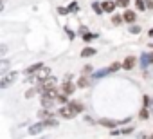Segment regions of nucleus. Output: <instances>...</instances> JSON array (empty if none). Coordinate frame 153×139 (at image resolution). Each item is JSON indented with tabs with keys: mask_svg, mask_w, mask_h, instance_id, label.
I'll use <instances>...</instances> for the list:
<instances>
[{
	"mask_svg": "<svg viewBox=\"0 0 153 139\" xmlns=\"http://www.w3.org/2000/svg\"><path fill=\"white\" fill-rule=\"evenodd\" d=\"M54 126H58V121L51 117V119H42V121L31 125L27 132H29V135H38V134H42L45 128H54Z\"/></svg>",
	"mask_w": 153,
	"mask_h": 139,
	"instance_id": "1",
	"label": "nucleus"
},
{
	"mask_svg": "<svg viewBox=\"0 0 153 139\" xmlns=\"http://www.w3.org/2000/svg\"><path fill=\"white\" fill-rule=\"evenodd\" d=\"M16 72H9V74H4L2 76V80H0V89H2V90H6L7 87H11L15 81H16Z\"/></svg>",
	"mask_w": 153,
	"mask_h": 139,
	"instance_id": "2",
	"label": "nucleus"
},
{
	"mask_svg": "<svg viewBox=\"0 0 153 139\" xmlns=\"http://www.w3.org/2000/svg\"><path fill=\"white\" fill-rule=\"evenodd\" d=\"M56 85V78L54 76H51V78H47L45 81H40V85H38V92H47V90H51V89H56L54 87Z\"/></svg>",
	"mask_w": 153,
	"mask_h": 139,
	"instance_id": "3",
	"label": "nucleus"
},
{
	"mask_svg": "<svg viewBox=\"0 0 153 139\" xmlns=\"http://www.w3.org/2000/svg\"><path fill=\"white\" fill-rule=\"evenodd\" d=\"M76 89H78V83L63 81V85H61V94H65V96H72V94L76 92Z\"/></svg>",
	"mask_w": 153,
	"mask_h": 139,
	"instance_id": "4",
	"label": "nucleus"
},
{
	"mask_svg": "<svg viewBox=\"0 0 153 139\" xmlns=\"http://www.w3.org/2000/svg\"><path fill=\"white\" fill-rule=\"evenodd\" d=\"M58 116H59V117H65V119H72V117L76 116V112H74L68 105H63V107L58 108Z\"/></svg>",
	"mask_w": 153,
	"mask_h": 139,
	"instance_id": "5",
	"label": "nucleus"
},
{
	"mask_svg": "<svg viewBox=\"0 0 153 139\" xmlns=\"http://www.w3.org/2000/svg\"><path fill=\"white\" fill-rule=\"evenodd\" d=\"M99 123L103 126H108V128H115L117 125H126L128 119H123V121H114V119H99Z\"/></svg>",
	"mask_w": 153,
	"mask_h": 139,
	"instance_id": "6",
	"label": "nucleus"
},
{
	"mask_svg": "<svg viewBox=\"0 0 153 139\" xmlns=\"http://www.w3.org/2000/svg\"><path fill=\"white\" fill-rule=\"evenodd\" d=\"M135 63H137L135 56H126L124 61H123V69H124V71H131V69L135 67Z\"/></svg>",
	"mask_w": 153,
	"mask_h": 139,
	"instance_id": "7",
	"label": "nucleus"
},
{
	"mask_svg": "<svg viewBox=\"0 0 153 139\" xmlns=\"http://www.w3.org/2000/svg\"><path fill=\"white\" fill-rule=\"evenodd\" d=\"M43 67H45V65H43V61L33 63L31 67H27V69H25V74H27V76H29V74H36V72H40V71H42Z\"/></svg>",
	"mask_w": 153,
	"mask_h": 139,
	"instance_id": "8",
	"label": "nucleus"
},
{
	"mask_svg": "<svg viewBox=\"0 0 153 139\" xmlns=\"http://www.w3.org/2000/svg\"><path fill=\"white\" fill-rule=\"evenodd\" d=\"M67 105H68V107H70V108H72L76 114H81V112L85 110V105H83L81 101H68Z\"/></svg>",
	"mask_w": 153,
	"mask_h": 139,
	"instance_id": "9",
	"label": "nucleus"
},
{
	"mask_svg": "<svg viewBox=\"0 0 153 139\" xmlns=\"http://www.w3.org/2000/svg\"><path fill=\"white\" fill-rule=\"evenodd\" d=\"M151 63H153V52H144V54L140 56V65H142V69L148 67V65H151Z\"/></svg>",
	"mask_w": 153,
	"mask_h": 139,
	"instance_id": "10",
	"label": "nucleus"
},
{
	"mask_svg": "<svg viewBox=\"0 0 153 139\" xmlns=\"http://www.w3.org/2000/svg\"><path fill=\"white\" fill-rule=\"evenodd\" d=\"M47 78H51V69H49V67H43V69H42V71L38 72V76H36V80H38V81H45Z\"/></svg>",
	"mask_w": 153,
	"mask_h": 139,
	"instance_id": "11",
	"label": "nucleus"
},
{
	"mask_svg": "<svg viewBox=\"0 0 153 139\" xmlns=\"http://www.w3.org/2000/svg\"><path fill=\"white\" fill-rule=\"evenodd\" d=\"M123 16H124V22H128V24H135V20H137L135 11H130V9H126Z\"/></svg>",
	"mask_w": 153,
	"mask_h": 139,
	"instance_id": "12",
	"label": "nucleus"
},
{
	"mask_svg": "<svg viewBox=\"0 0 153 139\" xmlns=\"http://www.w3.org/2000/svg\"><path fill=\"white\" fill-rule=\"evenodd\" d=\"M115 7H117V4L114 2V0H105V2H103V9H105V13H114Z\"/></svg>",
	"mask_w": 153,
	"mask_h": 139,
	"instance_id": "13",
	"label": "nucleus"
},
{
	"mask_svg": "<svg viewBox=\"0 0 153 139\" xmlns=\"http://www.w3.org/2000/svg\"><path fill=\"white\" fill-rule=\"evenodd\" d=\"M110 72H112V69H110V67H106V69H101V71L94 72V78H97V80H99V78H105V76H106V74H110Z\"/></svg>",
	"mask_w": 153,
	"mask_h": 139,
	"instance_id": "14",
	"label": "nucleus"
},
{
	"mask_svg": "<svg viewBox=\"0 0 153 139\" xmlns=\"http://www.w3.org/2000/svg\"><path fill=\"white\" fill-rule=\"evenodd\" d=\"M96 54V49L94 47H85L83 51H81V58H90V56H94Z\"/></svg>",
	"mask_w": 153,
	"mask_h": 139,
	"instance_id": "15",
	"label": "nucleus"
},
{
	"mask_svg": "<svg viewBox=\"0 0 153 139\" xmlns=\"http://www.w3.org/2000/svg\"><path fill=\"white\" fill-rule=\"evenodd\" d=\"M92 11H94L96 15H103V13H105L103 4H99V2H92Z\"/></svg>",
	"mask_w": 153,
	"mask_h": 139,
	"instance_id": "16",
	"label": "nucleus"
},
{
	"mask_svg": "<svg viewBox=\"0 0 153 139\" xmlns=\"http://www.w3.org/2000/svg\"><path fill=\"white\" fill-rule=\"evenodd\" d=\"M38 117H40V119H51V117H52V112H49L47 108H42V110L38 112Z\"/></svg>",
	"mask_w": 153,
	"mask_h": 139,
	"instance_id": "17",
	"label": "nucleus"
},
{
	"mask_svg": "<svg viewBox=\"0 0 153 139\" xmlns=\"http://www.w3.org/2000/svg\"><path fill=\"white\" fill-rule=\"evenodd\" d=\"M135 7H137L139 11H146V9H148L146 0H135Z\"/></svg>",
	"mask_w": 153,
	"mask_h": 139,
	"instance_id": "18",
	"label": "nucleus"
},
{
	"mask_svg": "<svg viewBox=\"0 0 153 139\" xmlns=\"http://www.w3.org/2000/svg\"><path fill=\"white\" fill-rule=\"evenodd\" d=\"M123 22H124V16H121V15H114V16H112V24H114L115 27L121 25Z\"/></svg>",
	"mask_w": 153,
	"mask_h": 139,
	"instance_id": "19",
	"label": "nucleus"
},
{
	"mask_svg": "<svg viewBox=\"0 0 153 139\" xmlns=\"http://www.w3.org/2000/svg\"><path fill=\"white\" fill-rule=\"evenodd\" d=\"M96 38H99L97 33H85V34H83V40H85V42H92V40H96Z\"/></svg>",
	"mask_w": 153,
	"mask_h": 139,
	"instance_id": "20",
	"label": "nucleus"
},
{
	"mask_svg": "<svg viewBox=\"0 0 153 139\" xmlns=\"http://www.w3.org/2000/svg\"><path fill=\"white\" fill-rule=\"evenodd\" d=\"M40 103H42V107H43V108H51V107H52V103H54V99H47V98H43V96H42Z\"/></svg>",
	"mask_w": 153,
	"mask_h": 139,
	"instance_id": "21",
	"label": "nucleus"
},
{
	"mask_svg": "<svg viewBox=\"0 0 153 139\" xmlns=\"http://www.w3.org/2000/svg\"><path fill=\"white\" fill-rule=\"evenodd\" d=\"M115 4H117V7H123V9H126L131 2L130 0H115Z\"/></svg>",
	"mask_w": 153,
	"mask_h": 139,
	"instance_id": "22",
	"label": "nucleus"
},
{
	"mask_svg": "<svg viewBox=\"0 0 153 139\" xmlns=\"http://www.w3.org/2000/svg\"><path fill=\"white\" fill-rule=\"evenodd\" d=\"M87 85H88V80H87L85 76H81V78L78 80V87H79V89H85Z\"/></svg>",
	"mask_w": 153,
	"mask_h": 139,
	"instance_id": "23",
	"label": "nucleus"
},
{
	"mask_svg": "<svg viewBox=\"0 0 153 139\" xmlns=\"http://www.w3.org/2000/svg\"><path fill=\"white\" fill-rule=\"evenodd\" d=\"M36 94H38V89H29V90H25V98H27V99L34 98Z\"/></svg>",
	"mask_w": 153,
	"mask_h": 139,
	"instance_id": "24",
	"label": "nucleus"
},
{
	"mask_svg": "<svg viewBox=\"0 0 153 139\" xmlns=\"http://www.w3.org/2000/svg\"><path fill=\"white\" fill-rule=\"evenodd\" d=\"M128 33H131V34H139V33H140V27L131 24V25H130V29H128Z\"/></svg>",
	"mask_w": 153,
	"mask_h": 139,
	"instance_id": "25",
	"label": "nucleus"
},
{
	"mask_svg": "<svg viewBox=\"0 0 153 139\" xmlns=\"http://www.w3.org/2000/svg\"><path fill=\"white\" fill-rule=\"evenodd\" d=\"M67 9H68V13H76V11L79 9V6H78V2H72V4H70Z\"/></svg>",
	"mask_w": 153,
	"mask_h": 139,
	"instance_id": "26",
	"label": "nucleus"
},
{
	"mask_svg": "<svg viewBox=\"0 0 153 139\" xmlns=\"http://www.w3.org/2000/svg\"><path fill=\"white\" fill-rule=\"evenodd\" d=\"M139 117H140V119H148V117H149V112L146 110V107H144V108L139 112Z\"/></svg>",
	"mask_w": 153,
	"mask_h": 139,
	"instance_id": "27",
	"label": "nucleus"
},
{
	"mask_svg": "<svg viewBox=\"0 0 153 139\" xmlns=\"http://www.w3.org/2000/svg\"><path fill=\"white\" fill-rule=\"evenodd\" d=\"M131 132H133V126H126V128H123V130H121V134H123V135H130Z\"/></svg>",
	"mask_w": 153,
	"mask_h": 139,
	"instance_id": "28",
	"label": "nucleus"
},
{
	"mask_svg": "<svg viewBox=\"0 0 153 139\" xmlns=\"http://www.w3.org/2000/svg\"><path fill=\"white\" fill-rule=\"evenodd\" d=\"M65 33H67V36H68L70 40H74V38H76V33H74V31H70L68 27H65Z\"/></svg>",
	"mask_w": 153,
	"mask_h": 139,
	"instance_id": "29",
	"label": "nucleus"
},
{
	"mask_svg": "<svg viewBox=\"0 0 153 139\" xmlns=\"http://www.w3.org/2000/svg\"><path fill=\"white\" fill-rule=\"evenodd\" d=\"M83 72H85V74L92 72V67H90V65H85V67H83Z\"/></svg>",
	"mask_w": 153,
	"mask_h": 139,
	"instance_id": "30",
	"label": "nucleus"
},
{
	"mask_svg": "<svg viewBox=\"0 0 153 139\" xmlns=\"http://www.w3.org/2000/svg\"><path fill=\"white\" fill-rule=\"evenodd\" d=\"M58 13H61V15H67V13H68V9H65V7H58Z\"/></svg>",
	"mask_w": 153,
	"mask_h": 139,
	"instance_id": "31",
	"label": "nucleus"
},
{
	"mask_svg": "<svg viewBox=\"0 0 153 139\" xmlns=\"http://www.w3.org/2000/svg\"><path fill=\"white\" fill-rule=\"evenodd\" d=\"M110 135H123V134H121V130H115V128H114V130L110 132Z\"/></svg>",
	"mask_w": 153,
	"mask_h": 139,
	"instance_id": "32",
	"label": "nucleus"
},
{
	"mask_svg": "<svg viewBox=\"0 0 153 139\" xmlns=\"http://www.w3.org/2000/svg\"><path fill=\"white\" fill-rule=\"evenodd\" d=\"M6 52H7V45H2V49H0V54H2V56H4Z\"/></svg>",
	"mask_w": 153,
	"mask_h": 139,
	"instance_id": "33",
	"label": "nucleus"
},
{
	"mask_svg": "<svg viewBox=\"0 0 153 139\" xmlns=\"http://www.w3.org/2000/svg\"><path fill=\"white\" fill-rule=\"evenodd\" d=\"M65 81H72V74H70V72L65 74Z\"/></svg>",
	"mask_w": 153,
	"mask_h": 139,
	"instance_id": "34",
	"label": "nucleus"
},
{
	"mask_svg": "<svg viewBox=\"0 0 153 139\" xmlns=\"http://www.w3.org/2000/svg\"><path fill=\"white\" fill-rule=\"evenodd\" d=\"M146 4H148V9H153V2H151V0H146Z\"/></svg>",
	"mask_w": 153,
	"mask_h": 139,
	"instance_id": "35",
	"label": "nucleus"
},
{
	"mask_svg": "<svg viewBox=\"0 0 153 139\" xmlns=\"http://www.w3.org/2000/svg\"><path fill=\"white\" fill-rule=\"evenodd\" d=\"M148 34H149V36L153 38V29H149V33H148Z\"/></svg>",
	"mask_w": 153,
	"mask_h": 139,
	"instance_id": "36",
	"label": "nucleus"
},
{
	"mask_svg": "<svg viewBox=\"0 0 153 139\" xmlns=\"http://www.w3.org/2000/svg\"><path fill=\"white\" fill-rule=\"evenodd\" d=\"M151 139H153V135H151Z\"/></svg>",
	"mask_w": 153,
	"mask_h": 139,
	"instance_id": "37",
	"label": "nucleus"
}]
</instances>
